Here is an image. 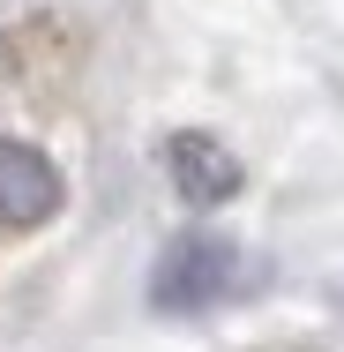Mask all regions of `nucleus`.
<instances>
[{"instance_id": "f257e3e1", "label": "nucleus", "mask_w": 344, "mask_h": 352, "mask_svg": "<svg viewBox=\"0 0 344 352\" xmlns=\"http://www.w3.org/2000/svg\"><path fill=\"white\" fill-rule=\"evenodd\" d=\"M68 210V165L53 142L0 120V240H30Z\"/></svg>"}, {"instance_id": "f03ea898", "label": "nucleus", "mask_w": 344, "mask_h": 352, "mask_svg": "<svg viewBox=\"0 0 344 352\" xmlns=\"http://www.w3.org/2000/svg\"><path fill=\"white\" fill-rule=\"evenodd\" d=\"M232 278H240V248L217 240V232H187V240L165 248V263L150 278V300L165 315H203V307H217L232 292Z\"/></svg>"}, {"instance_id": "7ed1b4c3", "label": "nucleus", "mask_w": 344, "mask_h": 352, "mask_svg": "<svg viewBox=\"0 0 344 352\" xmlns=\"http://www.w3.org/2000/svg\"><path fill=\"white\" fill-rule=\"evenodd\" d=\"M165 173H172L180 203H195V210L225 203V195H240V157H232L217 135H203V128H187V135L165 142Z\"/></svg>"}, {"instance_id": "20e7f679", "label": "nucleus", "mask_w": 344, "mask_h": 352, "mask_svg": "<svg viewBox=\"0 0 344 352\" xmlns=\"http://www.w3.org/2000/svg\"><path fill=\"white\" fill-rule=\"evenodd\" d=\"M337 300H344V285H337Z\"/></svg>"}]
</instances>
